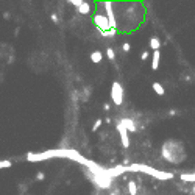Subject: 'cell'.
<instances>
[{"label":"cell","instance_id":"obj_1","mask_svg":"<svg viewBox=\"0 0 195 195\" xmlns=\"http://www.w3.org/2000/svg\"><path fill=\"white\" fill-rule=\"evenodd\" d=\"M162 156H164L165 161L172 162V164H180L186 159V151H184V145L183 142L180 140H165L164 144H162Z\"/></svg>","mask_w":195,"mask_h":195},{"label":"cell","instance_id":"obj_2","mask_svg":"<svg viewBox=\"0 0 195 195\" xmlns=\"http://www.w3.org/2000/svg\"><path fill=\"white\" fill-rule=\"evenodd\" d=\"M92 24L100 31V35L105 36V37L116 36V33H117V31H114L111 28V22H109V17H108L106 11L103 13L101 9H97V13L94 14V17H92Z\"/></svg>","mask_w":195,"mask_h":195},{"label":"cell","instance_id":"obj_3","mask_svg":"<svg viewBox=\"0 0 195 195\" xmlns=\"http://www.w3.org/2000/svg\"><path fill=\"white\" fill-rule=\"evenodd\" d=\"M111 100L116 106H120L123 103V86L119 81H114L111 86Z\"/></svg>","mask_w":195,"mask_h":195},{"label":"cell","instance_id":"obj_4","mask_svg":"<svg viewBox=\"0 0 195 195\" xmlns=\"http://www.w3.org/2000/svg\"><path fill=\"white\" fill-rule=\"evenodd\" d=\"M70 3H72V5H77V9H78L81 14H89V11H91L89 3L84 2V0H70Z\"/></svg>","mask_w":195,"mask_h":195},{"label":"cell","instance_id":"obj_5","mask_svg":"<svg viewBox=\"0 0 195 195\" xmlns=\"http://www.w3.org/2000/svg\"><path fill=\"white\" fill-rule=\"evenodd\" d=\"M117 130H119V134H120V139H122V145L123 147H128L130 145V139H128V130L127 127L120 123V125H117Z\"/></svg>","mask_w":195,"mask_h":195},{"label":"cell","instance_id":"obj_6","mask_svg":"<svg viewBox=\"0 0 195 195\" xmlns=\"http://www.w3.org/2000/svg\"><path fill=\"white\" fill-rule=\"evenodd\" d=\"M159 59H161V52H153V59H151V70H158L159 69Z\"/></svg>","mask_w":195,"mask_h":195},{"label":"cell","instance_id":"obj_7","mask_svg":"<svg viewBox=\"0 0 195 195\" xmlns=\"http://www.w3.org/2000/svg\"><path fill=\"white\" fill-rule=\"evenodd\" d=\"M159 47H161L159 37H158V36H151V37H150V48H151L153 52H158Z\"/></svg>","mask_w":195,"mask_h":195},{"label":"cell","instance_id":"obj_8","mask_svg":"<svg viewBox=\"0 0 195 195\" xmlns=\"http://www.w3.org/2000/svg\"><path fill=\"white\" fill-rule=\"evenodd\" d=\"M151 88H153V91L156 92V95H159V97H162L165 94V89H164V86H162L159 81H155L153 84H151Z\"/></svg>","mask_w":195,"mask_h":195},{"label":"cell","instance_id":"obj_9","mask_svg":"<svg viewBox=\"0 0 195 195\" xmlns=\"http://www.w3.org/2000/svg\"><path fill=\"white\" fill-rule=\"evenodd\" d=\"M101 59H103V53H101L100 50H95V52L91 53V61L92 63L99 64V63H101Z\"/></svg>","mask_w":195,"mask_h":195},{"label":"cell","instance_id":"obj_10","mask_svg":"<svg viewBox=\"0 0 195 195\" xmlns=\"http://www.w3.org/2000/svg\"><path fill=\"white\" fill-rule=\"evenodd\" d=\"M128 191H130V194H131V195H136L137 194V186H136V183H134V181H130L128 183Z\"/></svg>","mask_w":195,"mask_h":195},{"label":"cell","instance_id":"obj_11","mask_svg":"<svg viewBox=\"0 0 195 195\" xmlns=\"http://www.w3.org/2000/svg\"><path fill=\"white\" fill-rule=\"evenodd\" d=\"M106 55H108V59H109V61H114V59H116L114 50H112L111 47H108V48H106Z\"/></svg>","mask_w":195,"mask_h":195},{"label":"cell","instance_id":"obj_12","mask_svg":"<svg viewBox=\"0 0 195 195\" xmlns=\"http://www.w3.org/2000/svg\"><path fill=\"white\" fill-rule=\"evenodd\" d=\"M101 123H103V120H101V119H97V120H95V123H94V125H92V131H97V130H99L100 128V125H101Z\"/></svg>","mask_w":195,"mask_h":195},{"label":"cell","instance_id":"obj_13","mask_svg":"<svg viewBox=\"0 0 195 195\" xmlns=\"http://www.w3.org/2000/svg\"><path fill=\"white\" fill-rule=\"evenodd\" d=\"M122 50L125 52V53H128L130 50H131V45H130V42H123V45H122Z\"/></svg>","mask_w":195,"mask_h":195},{"label":"cell","instance_id":"obj_14","mask_svg":"<svg viewBox=\"0 0 195 195\" xmlns=\"http://www.w3.org/2000/svg\"><path fill=\"white\" fill-rule=\"evenodd\" d=\"M0 167L5 169V167H11V161H2L0 162Z\"/></svg>","mask_w":195,"mask_h":195},{"label":"cell","instance_id":"obj_15","mask_svg":"<svg viewBox=\"0 0 195 195\" xmlns=\"http://www.w3.org/2000/svg\"><path fill=\"white\" fill-rule=\"evenodd\" d=\"M148 56H150V53H148L147 50H144L142 55H140V59H142V61H145V59H148Z\"/></svg>","mask_w":195,"mask_h":195},{"label":"cell","instance_id":"obj_16","mask_svg":"<svg viewBox=\"0 0 195 195\" xmlns=\"http://www.w3.org/2000/svg\"><path fill=\"white\" fill-rule=\"evenodd\" d=\"M36 178H37V180H44V178H45V175H44V173H42V172H39V173H37V175H36Z\"/></svg>","mask_w":195,"mask_h":195},{"label":"cell","instance_id":"obj_17","mask_svg":"<svg viewBox=\"0 0 195 195\" xmlns=\"http://www.w3.org/2000/svg\"><path fill=\"white\" fill-rule=\"evenodd\" d=\"M58 20H59V19H58V16H56V14H52V22L58 24Z\"/></svg>","mask_w":195,"mask_h":195},{"label":"cell","instance_id":"obj_18","mask_svg":"<svg viewBox=\"0 0 195 195\" xmlns=\"http://www.w3.org/2000/svg\"><path fill=\"white\" fill-rule=\"evenodd\" d=\"M103 109H105V111H109V109H111L109 103H105V105H103Z\"/></svg>","mask_w":195,"mask_h":195},{"label":"cell","instance_id":"obj_19","mask_svg":"<svg viewBox=\"0 0 195 195\" xmlns=\"http://www.w3.org/2000/svg\"><path fill=\"white\" fill-rule=\"evenodd\" d=\"M194 194H195V186H194Z\"/></svg>","mask_w":195,"mask_h":195}]
</instances>
